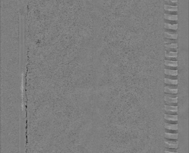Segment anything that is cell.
<instances>
[{
	"mask_svg": "<svg viewBox=\"0 0 189 153\" xmlns=\"http://www.w3.org/2000/svg\"><path fill=\"white\" fill-rule=\"evenodd\" d=\"M164 64L167 67H178V61H172L169 60H165Z\"/></svg>",
	"mask_w": 189,
	"mask_h": 153,
	"instance_id": "cell-1",
	"label": "cell"
},
{
	"mask_svg": "<svg viewBox=\"0 0 189 153\" xmlns=\"http://www.w3.org/2000/svg\"><path fill=\"white\" fill-rule=\"evenodd\" d=\"M165 129L172 130H178V125L176 124H171V123H165L164 125Z\"/></svg>",
	"mask_w": 189,
	"mask_h": 153,
	"instance_id": "cell-2",
	"label": "cell"
},
{
	"mask_svg": "<svg viewBox=\"0 0 189 153\" xmlns=\"http://www.w3.org/2000/svg\"><path fill=\"white\" fill-rule=\"evenodd\" d=\"M164 137L167 139L176 140L178 138V133H170L165 132Z\"/></svg>",
	"mask_w": 189,
	"mask_h": 153,
	"instance_id": "cell-3",
	"label": "cell"
},
{
	"mask_svg": "<svg viewBox=\"0 0 189 153\" xmlns=\"http://www.w3.org/2000/svg\"><path fill=\"white\" fill-rule=\"evenodd\" d=\"M164 118L166 120H171V121H177L178 120V115H168L165 114L164 115Z\"/></svg>",
	"mask_w": 189,
	"mask_h": 153,
	"instance_id": "cell-4",
	"label": "cell"
},
{
	"mask_svg": "<svg viewBox=\"0 0 189 153\" xmlns=\"http://www.w3.org/2000/svg\"><path fill=\"white\" fill-rule=\"evenodd\" d=\"M164 73L166 75L177 76L178 75V70H171V69H164Z\"/></svg>",
	"mask_w": 189,
	"mask_h": 153,
	"instance_id": "cell-5",
	"label": "cell"
},
{
	"mask_svg": "<svg viewBox=\"0 0 189 153\" xmlns=\"http://www.w3.org/2000/svg\"><path fill=\"white\" fill-rule=\"evenodd\" d=\"M164 10L169 11H178V6H172L168 5H164Z\"/></svg>",
	"mask_w": 189,
	"mask_h": 153,
	"instance_id": "cell-6",
	"label": "cell"
},
{
	"mask_svg": "<svg viewBox=\"0 0 189 153\" xmlns=\"http://www.w3.org/2000/svg\"><path fill=\"white\" fill-rule=\"evenodd\" d=\"M178 89H171L167 86L164 87V92L165 93L170 94H177L178 93Z\"/></svg>",
	"mask_w": 189,
	"mask_h": 153,
	"instance_id": "cell-7",
	"label": "cell"
},
{
	"mask_svg": "<svg viewBox=\"0 0 189 153\" xmlns=\"http://www.w3.org/2000/svg\"><path fill=\"white\" fill-rule=\"evenodd\" d=\"M178 15H172L164 14V18L166 19L172 21H177L178 20Z\"/></svg>",
	"mask_w": 189,
	"mask_h": 153,
	"instance_id": "cell-8",
	"label": "cell"
},
{
	"mask_svg": "<svg viewBox=\"0 0 189 153\" xmlns=\"http://www.w3.org/2000/svg\"><path fill=\"white\" fill-rule=\"evenodd\" d=\"M164 27L166 29H168L177 30V29H178V24H171L168 23H165Z\"/></svg>",
	"mask_w": 189,
	"mask_h": 153,
	"instance_id": "cell-9",
	"label": "cell"
},
{
	"mask_svg": "<svg viewBox=\"0 0 189 153\" xmlns=\"http://www.w3.org/2000/svg\"><path fill=\"white\" fill-rule=\"evenodd\" d=\"M179 143H169L167 141H165V146L166 148H172V149H177L178 147Z\"/></svg>",
	"mask_w": 189,
	"mask_h": 153,
	"instance_id": "cell-10",
	"label": "cell"
},
{
	"mask_svg": "<svg viewBox=\"0 0 189 153\" xmlns=\"http://www.w3.org/2000/svg\"><path fill=\"white\" fill-rule=\"evenodd\" d=\"M164 83L169 85H177L178 84V80L177 79H172L165 78L164 79Z\"/></svg>",
	"mask_w": 189,
	"mask_h": 153,
	"instance_id": "cell-11",
	"label": "cell"
},
{
	"mask_svg": "<svg viewBox=\"0 0 189 153\" xmlns=\"http://www.w3.org/2000/svg\"><path fill=\"white\" fill-rule=\"evenodd\" d=\"M164 109L165 111H174V112H177L178 111V106H172L168 105H166L164 106Z\"/></svg>",
	"mask_w": 189,
	"mask_h": 153,
	"instance_id": "cell-12",
	"label": "cell"
},
{
	"mask_svg": "<svg viewBox=\"0 0 189 153\" xmlns=\"http://www.w3.org/2000/svg\"><path fill=\"white\" fill-rule=\"evenodd\" d=\"M178 96L175 97H170L168 96H164V101L169 102H173V103H177L178 102Z\"/></svg>",
	"mask_w": 189,
	"mask_h": 153,
	"instance_id": "cell-13",
	"label": "cell"
},
{
	"mask_svg": "<svg viewBox=\"0 0 189 153\" xmlns=\"http://www.w3.org/2000/svg\"><path fill=\"white\" fill-rule=\"evenodd\" d=\"M164 36L166 38H168V39H177L178 38V35L177 34H170L168 32H164Z\"/></svg>",
	"mask_w": 189,
	"mask_h": 153,
	"instance_id": "cell-14",
	"label": "cell"
},
{
	"mask_svg": "<svg viewBox=\"0 0 189 153\" xmlns=\"http://www.w3.org/2000/svg\"><path fill=\"white\" fill-rule=\"evenodd\" d=\"M166 57H173V58H177L178 56V51L176 52H172L170 51L168 53H166L165 55Z\"/></svg>",
	"mask_w": 189,
	"mask_h": 153,
	"instance_id": "cell-15",
	"label": "cell"
},
{
	"mask_svg": "<svg viewBox=\"0 0 189 153\" xmlns=\"http://www.w3.org/2000/svg\"><path fill=\"white\" fill-rule=\"evenodd\" d=\"M165 47L168 48L172 49H177L178 47V44L177 43H172L170 44H165Z\"/></svg>",
	"mask_w": 189,
	"mask_h": 153,
	"instance_id": "cell-16",
	"label": "cell"
},
{
	"mask_svg": "<svg viewBox=\"0 0 189 153\" xmlns=\"http://www.w3.org/2000/svg\"><path fill=\"white\" fill-rule=\"evenodd\" d=\"M165 153H177V149H172V148H166Z\"/></svg>",
	"mask_w": 189,
	"mask_h": 153,
	"instance_id": "cell-17",
	"label": "cell"
},
{
	"mask_svg": "<svg viewBox=\"0 0 189 153\" xmlns=\"http://www.w3.org/2000/svg\"><path fill=\"white\" fill-rule=\"evenodd\" d=\"M165 96H168V97H175L177 96V94H165Z\"/></svg>",
	"mask_w": 189,
	"mask_h": 153,
	"instance_id": "cell-18",
	"label": "cell"
},
{
	"mask_svg": "<svg viewBox=\"0 0 189 153\" xmlns=\"http://www.w3.org/2000/svg\"><path fill=\"white\" fill-rule=\"evenodd\" d=\"M165 111V114H167L173 115H177V112L168 111Z\"/></svg>",
	"mask_w": 189,
	"mask_h": 153,
	"instance_id": "cell-19",
	"label": "cell"
},
{
	"mask_svg": "<svg viewBox=\"0 0 189 153\" xmlns=\"http://www.w3.org/2000/svg\"><path fill=\"white\" fill-rule=\"evenodd\" d=\"M166 103L167 104V105H168L172 106H177V103L169 102H167V101H166Z\"/></svg>",
	"mask_w": 189,
	"mask_h": 153,
	"instance_id": "cell-20",
	"label": "cell"
},
{
	"mask_svg": "<svg viewBox=\"0 0 189 153\" xmlns=\"http://www.w3.org/2000/svg\"><path fill=\"white\" fill-rule=\"evenodd\" d=\"M167 76L166 78H169V79H177V76H169V75H166Z\"/></svg>",
	"mask_w": 189,
	"mask_h": 153,
	"instance_id": "cell-21",
	"label": "cell"
},
{
	"mask_svg": "<svg viewBox=\"0 0 189 153\" xmlns=\"http://www.w3.org/2000/svg\"><path fill=\"white\" fill-rule=\"evenodd\" d=\"M177 130H169V129H166L165 132L167 133H177Z\"/></svg>",
	"mask_w": 189,
	"mask_h": 153,
	"instance_id": "cell-22",
	"label": "cell"
},
{
	"mask_svg": "<svg viewBox=\"0 0 189 153\" xmlns=\"http://www.w3.org/2000/svg\"><path fill=\"white\" fill-rule=\"evenodd\" d=\"M166 1H171L172 3H177L178 1V0H164Z\"/></svg>",
	"mask_w": 189,
	"mask_h": 153,
	"instance_id": "cell-23",
	"label": "cell"
}]
</instances>
